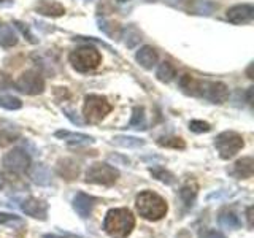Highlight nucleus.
I'll list each match as a JSON object with an SVG mask.
<instances>
[{
	"label": "nucleus",
	"instance_id": "nucleus-38",
	"mask_svg": "<svg viewBox=\"0 0 254 238\" xmlns=\"http://www.w3.org/2000/svg\"><path fill=\"white\" fill-rule=\"evenodd\" d=\"M43 238H64V237H59V235H54V234H46Z\"/></svg>",
	"mask_w": 254,
	"mask_h": 238
},
{
	"label": "nucleus",
	"instance_id": "nucleus-10",
	"mask_svg": "<svg viewBox=\"0 0 254 238\" xmlns=\"http://www.w3.org/2000/svg\"><path fill=\"white\" fill-rule=\"evenodd\" d=\"M21 210L34 219H40V221L48 219V203H45L43 200H38L35 197L26 198L21 205Z\"/></svg>",
	"mask_w": 254,
	"mask_h": 238
},
{
	"label": "nucleus",
	"instance_id": "nucleus-30",
	"mask_svg": "<svg viewBox=\"0 0 254 238\" xmlns=\"http://www.w3.org/2000/svg\"><path fill=\"white\" fill-rule=\"evenodd\" d=\"M189 129H190V132H194V133H206V132L211 130V125L208 122H205V121L194 119V121L189 122Z\"/></svg>",
	"mask_w": 254,
	"mask_h": 238
},
{
	"label": "nucleus",
	"instance_id": "nucleus-37",
	"mask_svg": "<svg viewBox=\"0 0 254 238\" xmlns=\"http://www.w3.org/2000/svg\"><path fill=\"white\" fill-rule=\"evenodd\" d=\"M13 0H0V5L2 6H6V5H11Z\"/></svg>",
	"mask_w": 254,
	"mask_h": 238
},
{
	"label": "nucleus",
	"instance_id": "nucleus-32",
	"mask_svg": "<svg viewBox=\"0 0 254 238\" xmlns=\"http://www.w3.org/2000/svg\"><path fill=\"white\" fill-rule=\"evenodd\" d=\"M14 83L13 79L8 76L5 71L0 70V91H5V89H10V87H13Z\"/></svg>",
	"mask_w": 254,
	"mask_h": 238
},
{
	"label": "nucleus",
	"instance_id": "nucleus-6",
	"mask_svg": "<svg viewBox=\"0 0 254 238\" xmlns=\"http://www.w3.org/2000/svg\"><path fill=\"white\" fill-rule=\"evenodd\" d=\"M243 146H245L243 137L240 133L232 132V130L222 132L214 138V148L218 149L219 157L224 159V161L232 159Z\"/></svg>",
	"mask_w": 254,
	"mask_h": 238
},
{
	"label": "nucleus",
	"instance_id": "nucleus-25",
	"mask_svg": "<svg viewBox=\"0 0 254 238\" xmlns=\"http://www.w3.org/2000/svg\"><path fill=\"white\" fill-rule=\"evenodd\" d=\"M113 143L123 148H141L145 145V140L137 137H129V135H119V137L113 138Z\"/></svg>",
	"mask_w": 254,
	"mask_h": 238
},
{
	"label": "nucleus",
	"instance_id": "nucleus-35",
	"mask_svg": "<svg viewBox=\"0 0 254 238\" xmlns=\"http://www.w3.org/2000/svg\"><path fill=\"white\" fill-rule=\"evenodd\" d=\"M5 186H6V178H5V175L0 172V190H2Z\"/></svg>",
	"mask_w": 254,
	"mask_h": 238
},
{
	"label": "nucleus",
	"instance_id": "nucleus-24",
	"mask_svg": "<svg viewBox=\"0 0 254 238\" xmlns=\"http://www.w3.org/2000/svg\"><path fill=\"white\" fill-rule=\"evenodd\" d=\"M130 129H137V130H143L146 129V118H145V108L143 107H135L133 108V115L129 122Z\"/></svg>",
	"mask_w": 254,
	"mask_h": 238
},
{
	"label": "nucleus",
	"instance_id": "nucleus-31",
	"mask_svg": "<svg viewBox=\"0 0 254 238\" xmlns=\"http://www.w3.org/2000/svg\"><path fill=\"white\" fill-rule=\"evenodd\" d=\"M14 26H16V27H18V29H19V30L22 32V35L26 37V38L29 40L30 43H38V40H37V38L34 37V34H32V32H30V29H29V27L26 26V24H22V22H19V21H14Z\"/></svg>",
	"mask_w": 254,
	"mask_h": 238
},
{
	"label": "nucleus",
	"instance_id": "nucleus-20",
	"mask_svg": "<svg viewBox=\"0 0 254 238\" xmlns=\"http://www.w3.org/2000/svg\"><path fill=\"white\" fill-rule=\"evenodd\" d=\"M218 222L219 226H222L224 229H230V230H235V229H240L242 227V221L238 218V214L232 210H222L218 216Z\"/></svg>",
	"mask_w": 254,
	"mask_h": 238
},
{
	"label": "nucleus",
	"instance_id": "nucleus-19",
	"mask_svg": "<svg viewBox=\"0 0 254 238\" xmlns=\"http://www.w3.org/2000/svg\"><path fill=\"white\" fill-rule=\"evenodd\" d=\"M58 173L67 181H71L79 175V167L75 161H71V159H64V161L58 162Z\"/></svg>",
	"mask_w": 254,
	"mask_h": 238
},
{
	"label": "nucleus",
	"instance_id": "nucleus-2",
	"mask_svg": "<svg viewBox=\"0 0 254 238\" xmlns=\"http://www.w3.org/2000/svg\"><path fill=\"white\" fill-rule=\"evenodd\" d=\"M135 229V216L129 208H111L103 219V230L111 238H127Z\"/></svg>",
	"mask_w": 254,
	"mask_h": 238
},
{
	"label": "nucleus",
	"instance_id": "nucleus-8",
	"mask_svg": "<svg viewBox=\"0 0 254 238\" xmlns=\"http://www.w3.org/2000/svg\"><path fill=\"white\" fill-rule=\"evenodd\" d=\"M16 89L27 95H38L45 91V79L35 70H27L14 83Z\"/></svg>",
	"mask_w": 254,
	"mask_h": 238
},
{
	"label": "nucleus",
	"instance_id": "nucleus-16",
	"mask_svg": "<svg viewBox=\"0 0 254 238\" xmlns=\"http://www.w3.org/2000/svg\"><path fill=\"white\" fill-rule=\"evenodd\" d=\"M254 173V161L253 157H242L240 161H237L234 165L232 175L240 179H248Z\"/></svg>",
	"mask_w": 254,
	"mask_h": 238
},
{
	"label": "nucleus",
	"instance_id": "nucleus-18",
	"mask_svg": "<svg viewBox=\"0 0 254 238\" xmlns=\"http://www.w3.org/2000/svg\"><path fill=\"white\" fill-rule=\"evenodd\" d=\"M197 192H198V186L195 181H188L186 184L180 189V198L186 208H192V205L197 198Z\"/></svg>",
	"mask_w": 254,
	"mask_h": 238
},
{
	"label": "nucleus",
	"instance_id": "nucleus-26",
	"mask_svg": "<svg viewBox=\"0 0 254 238\" xmlns=\"http://www.w3.org/2000/svg\"><path fill=\"white\" fill-rule=\"evenodd\" d=\"M149 173L153 175L156 179L164 182V184H173L175 182V175L169 170H165L164 167H151Z\"/></svg>",
	"mask_w": 254,
	"mask_h": 238
},
{
	"label": "nucleus",
	"instance_id": "nucleus-21",
	"mask_svg": "<svg viewBox=\"0 0 254 238\" xmlns=\"http://www.w3.org/2000/svg\"><path fill=\"white\" fill-rule=\"evenodd\" d=\"M16 43H18V37H16L14 30L8 24H0V46L13 48Z\"/></svg>",
	"mask_w": 254,
	"mask_h": 238
},
{
	"label": "nucleus",
	"instance_id": "nucleus-4",
	"mask_svg": "<svg viewBox=\"0 0 254 238\" xmlns=\"http://www.w3.org/2000/svg\"><path fill=\"white\" fill-rule=\"evenodd\" d=\"M68 60L76 71L86 73V71H91L99 67V63L102 62V56L92 46H81L70 53Z\"/></svg>",
	"mask_w": 254,
	"mask_h": 238
},
{
	"label": "nucleus",
	"instance_id": "nucleus-9",
	"mask_svg": "<svg viewBox=\"0 0 254 238\" xmlns=\"http://www.w3.org/2000/svg\"><path fill=\"white\" fill-rule=\"evenodd\" d=\"M3 167L11 173H24L29 170L30 167V156L27 154V151H24L21 148H14L10 153H6L3 156Z\"/></svg>",
	"mask_w": 254,
	"mask_h": 238
},
{
	"label": "nucleus",
	"instance_id": "nucleus-33",
	"mask_svg": "<svg viewBox=\"0 0 254 238\" xmlns=\"http://www.w3.org/2000/svg\"><path fill=\"white\" fill-rule=\"evenodd\" d=\"M198 238H226V235L218 232V230L208 229V230H202L200 235H198Z\"/></svg>",
	"mask_w": 254,
	"mask_h": 238
},
{
	"label": "nucleus",
	"instance_id": "nucleus-11",
	"mask_svg": "<svg viewBox=\"0 0 254 238\" xmlns=\"http://www.w3.org/2000/svg\"><path fill=\"white\" fill-rule=\"evenodd\" d=\"M254 18V6L251 3H242L229 8L227 19L232 24H245L251 22Z\"/></svg>",
	"mask_w": 254,
	"mask_h": 238
},
{
	"label": "nucleus",
	"instance_id": "nucleus-27",
	"mask_svg": "<svg viewBox=\"0 0 254 238\" xmlns=\"http://www.w3.org/2000/svg\"><path fill=\"white\" fill-rule=\"evenodd\" d=\"M24 222L19 216L11 213H0V226H8V227H13V229H19L24 227Z\"/></svg>",
	"mask_w": 254,
	"mask_h": 238
},
{
	"label": "nucleus",
	"instance_id": "nucleus-13",
	"mask_svg": "<svg viewBox=\"0 0 254 238\" xmlns=\"http://www.w3.org/2000/svg\"><path fill=\"white\" fill-rule=\"evenodd\" d=\"M35 11L42 16H48V18H61L65 13V8L56 0H40L35 5Z\"/></svg>",
	"mask_w": 254,
	"mask_h": 238
},
{
	"label": "nucleus",
	"instance_id": "nucleus-12",
	"mask_svg": "<svg viewBox=\"0 0 254 238\" xmlns=\"http://www.w3.org/2000/svg\"><path fill=\"white\" fill-rule=\"evenodd\" d=\"M95 202H97V198L92 197V195H87L84 192H78L75 197H73V210L78 213L79 218H89L91 213H92V208Z\"/></svg>",
	"mask_w": 254,
	"mask_h": 238
},
{
	"label": "nucleus",
	"instance_id": "nucleus-28",
	"mask_svg": "<svg viewBox=\"0 0 254 238\" xmlns=\"http://www.w3.org/2000/svg\"><path fill=\"white\" fill-rule=\"evenodd\" d=\"M157 145L162 148H173V149H185L186 143L180 137H162L157 140Z\"/></svg>",
	"mask_w": 254,
	"mask_h": 238
},
{
	"label": "nucleus",
	"instance_id": "nucleus-23",
	"mask_svg": "<svg viewBox=\"0 0 254 238\" xmlns=\"http://www.w3.org/2000/svg\"><path fill=\"white\" fill-rule=\"evenodd\" d=\"M157 79L159 81H162V83H170L172 79L177 76V68H175L170 62H162L161 65H159L157 68V73H156Z\"/></svg>",
	"mask_w": 254,
	"mask_h": 238
},
{
	"label": "nucleus",
	"instance_id": "nucleus-22",
	"mask_svg": "<svg viewBox=\"0 0 254 238\" xmlns=\"http://www.w3.org/2000/svg\"><path fill=\"white\" fill-rule=\"evenodd\" d=\"M123 38H124V45L127 48H133V46H137L140 43L141 34H140V30L133 26V24H130V26H127V27L123 29Z\"/></svg>",
	"mask_w": 254,
	"mask_h": 238
},
{
	"label": "nucleus",
	"instance_id": "nucleus-39",
	"mask_svg": "<svg viewBox=\"0 0 254 238\" xmlns=\"http://www.w3.org/2000/svg\"><path fill=\"white\" fill-rule=\"evenodd\" d=\"M116 2H119V3H124V2H129V0H116Z\"/></svg>",
	"mask_w": 254,
	"mask_h": 238
},
{
	"label": "nucleus",
	"instance_id": "nucleus-3",
	"mask_svg": "<svg viewBox=\"0 0 254 238\" xmlns=\"http://www.w3.org/2000/svg\"><path fill=\"white\" fill-rule=\"evenodd\" d=\"M135 206H137L140 216L146 221H161L169 211V205H167L165 198L153 190L140 192L135 198Z\"/></svg>",
	"mask_w": 254,
	"mask_h": 238
},
{
	"label": "nucleus",
	"instance_id": "nucleus-7",
	"mask_svg": "<svg viewBox=\"0 0 254 238\" xmlns=\"http://www.w3.org/2000/svg\"><path fill=\"white\" fill-rule=\"evenodd\" d=\"M118 178H119V172L115 167L103 162L92 164L86 172V182H91V184L111 186L118 181Z\"/></svg>",
	"mask_w": 254,
	"mask_h": 238
},
{
	"label": "nucleus",
	"instance_id": "nucleus-17",
	"mask_svg": "<svg viewBox=\"0 0 254 238\" xmlns=\"http://www.w3.org/2000/svg\"><path fill=\"white\" fill-rule=\"evenodd\" d=\"M54 135L58 138L67 141L68 145H91V143H94V138L89 137V135H84V133H75V132H68V130H58Z\"/></svg>",
	"mask_w": 254,
	"mask_h": 238
},
{
	"label": "nucleus",
	"instance_id": "nucleus-29",
	"mask_svg": "<svg viewBox=\"0 0 254 238\" xmlns=\"http://www.w3.org/2000/svg\"><path fill=\"white\" fill-rule=\"evenodd\" d=\"M0 107L5 110H19L22 107V102L13 95H0Z\"/></svg>",
	"mask_w": 254,
	"mask_h": 238
},
{
	"label": "nucleus",
	"instance_id": "nucleus-15",
	"mask_svg": "<svg viewBox=\"0 0 254 238\" xmlns=\"http://www.w3.org/2000/svg\"><path fill=\"white\" fill-rule=\"evenodd\" d=\"M30 179L38 186H50L53 181V175L46 165L37 164L30 169Z\"/></svg>",
	"mask_w": 254,
	"mask_h": 238
},
{
	"label": "nucleus",
	"instance_id": "nucleus-36",
	"mask_svg": "<svg viewBox=\"0 0 254 238\" xmlns=\"http://www.w3.org/2000/svg\"><path fill=\"white\" fill-rule=\"evenodd\" d=\"M177 238H190V235L186 232V230H183L181 234H178V235H177Z\"/></svg>",
	"mask_w": 254,
	"mask_h": 238
},
{
	"label": "nucleus",
	"instance_id": "nucleus-14",
	"mask_svg": "<svg viewBox=\"0 0 254 238\" xmlns=\"http://www.w3.org/2000/svg\"><path fill=\"white\" fill-rule=\"evenodd\" d=\"M135 59H137V62L143 68L149 70L157 63L159 56H157V51L154 50L153 46H143L137 51V54H135Z\"/></svg>",
	"mask_w": 254,
	"mask_h": 238
},
{
	"label": "nucleus",
	"instance_id": "nucleus-34",
	"mask_svg": "<svg viewBox=\"0 0 254 238\" xmlns=\"http://www.w3.org/2000/svg\"><path fill=\"white\" fill-rule=\"evenodd\" d=\"M251 211H253V208H251V206H248V208H246V218H248V227H250V229L253 227V222H251Z\"/></svg>",
	"mask_w": 254,
	"mask_h": 238
},
{
	"label": "nucleus",
	"instance_id": "nucleus-1",
	"mask_svg": "<svg viewBox=\"0 0 254 238\" xmlns=\"http://www.w3.org/2000/svg\"><path fill=\"white\" fill-rule=\"evenodd\" d=\"M181 91L192 95V97H200L211 103H224L229 99V89L224 83L219 81H202L192 75H181L178 79Z\"/></svg>",
	"mask_w": 254,
	"mask_h": 238
},
{
	"label": "nucleus",
	"instance_id": "nucleus-5",
	"mask_svg": "<svg viewBox=\"0 0 254 238\" xmlns=\"http://www.w3.org/2000/svg\"><path fill=\"white\" fill-rule=\"evenodd\" d=\"M111 103L102 97V95H95L91 94L84 99V105H83V116L86 119V122L91 124H97L102 119H105V116L111 111Z\"/></svg>",
	"mask_w": 254,
	"mask_h": 238
}]
</instances>
